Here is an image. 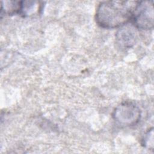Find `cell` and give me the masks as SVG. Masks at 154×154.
I'll return each instance as SVG.
<instances>
[{
	"instance_id": "cell-1",
	"label": "cell",
	"mask_w": 154,
	"mask_h": 154,
	"mask_svg": "<svg viewBox=\"0 0 154 154\" xmlns=\"http://www.w3.org/2000/svg\"><path fill=\"white\" fill-rule=\"evenodd\" d=\"M137 2L134 1H103L96 8V22L103 28H119L131 20Z\"/></svg>"
},
{
	"instance_id": "cell-2",
	"label": "cell",
	"mask_w": 154,
	"mask_h": 154,
	"mask_svg": "<svg viewBox=\"0 0 154 154\" xmlns=\"http://www.w3.org/2000/svg\"><path fill=\"white\" fill-rule=\"evenodd\" d=\"M140 108L131 102H124L119 104L113 111L112 118L120 126L124 127L137 125L141 119Z\"/></svg>"
},
{
	"instance_id": "cell-3",
	"label": "cell",
	"mask_w": 154,
	"mask_h": 154,
	"mask_svg": "<svg viewBox=\"0 0 154 154\" xmlns=\"http://www.w3.org/2000/svg\"><path fill=\"white\" fill-rule=\"evenodd\" d=\"M131 20L138 29H152L154 24L153 1H138Z\"/></svg>"
},
{
	"instance_id": "cell-4",
	"label": "cell",
	"mask_w": 154,
	"mask_h": 154,
	"mask_svg": "<svg viewBox=\"0 0 154 154\" xmlns=\"http://www.w3.org/2000/svg\"><path fill=\"white\" fill-rule=\"evenodd\" d=\"M138 28L132 22H128L119 28L116 35V42L122 49L132 48L138 40Z\"/></svg>"
},
{
	"instance_id": "cell-5",
	"label": "cell",
	"mask_w": 154,
	"mask_h": 154,
	"mask_svg": "<svg viewBox=\"0 0 154 154\" xmlns=\"http://www.w3.org/2000/svg\"><path fill=\"white\" fill-rule=\"evenodd\" d=\"M22 9V1H1V15L4 13L8 15L20 14Z\"/></svg>"
},
{
	"instance_id": "cell-6",
	"label": "cell",
	"mask_w": 154,
	"mask_h": 154,
	"mask_svg": "<svg viewBox=\"0 0 154 154\" xmlns=\"http://www.w3.org/2000/svg\"><path fill=\"white\" fill-rule=\"evenodd\" d=\"M143 146L149 149L153 150V129L152 128L150 129L144 136L142 141Z\"/></svg>"
}]
</instances>
